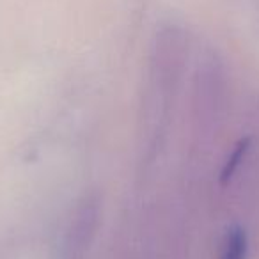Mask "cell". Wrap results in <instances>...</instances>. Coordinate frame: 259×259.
<instances>
[{"label": "cell", "instance_id": "6da1fadb", "mask_svg": "<svg viewBox=\"0 0 259 259\" xmlns=\"http://www.w3.org/2000/svg\"><path fill=\"white\" fill-rule=\"evenodd\" d=\"M229 103V75L217 52L202 50L195 61L190 94V172L202 174L204 158L219 135Z\"/></svg>", "mask_w": 259, "mask_h": 259}, {"label": "cell", "instance_id": "277c9868", "mask_svg": "<svg viewBox=\"0 0 259 259\" xmlns=\"http://www.w3.org/2000/svg\"><path fill=\"white\" fill-rule=\"evenodd\" d=\"M59 259H85V257H69V255H61V254H59Z\"/></svg>", "mask_w": 259, "mask_h": 259}, {"label": "cell", "instance_id": "7a4b0ae2", "mask_svg": "<svg viewBox=\"0 0 259 259\" xmlns=\"http://www.w3.org/2000/svg\"><path fill=\"white\" fill-rule=\"evenodd\" d=\"M100 217L101 201L96 192H89L83 197H80L64 227V234L59 245V254L85 257L98 234Z\"/></svg>", "mask_w": 259, "mask_h": 259}, {"label": "cell", "instance_id": "3957f363", "mask_svg": "<svg viewBox=\"0 0 259 259\" xmlns=\"http://www.w3.org/2000/svg\"><path fill=\"white\" fill-rule=\"evenodd\" d=\"M217 259H248L250 231L245 224L231 222L222 229L217 240Z\"/></svg>", "mask_w": 259, "mask_h": 259}]
</instances>
